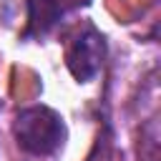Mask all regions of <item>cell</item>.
I'll return each mask as SVG.
<instances>
[{
    "label": "cell",
    "instance_id": "obj_2",
    "mask_svg": "<svg viewBox=\"0 0 161 161\" xmlns=\"http://www.w3.org/2000/svg\"><path fill=\"white\" fill-rule=\"evenodd\" d=\"M103 55H106L103 35L96 30H86L73 40V45L68 50V70L73 73V78L86 83L101 70Z\"/></svg>",
    "mask_w": 161,
    "mask_h": 161
},
{
    "label": "cell",
    "instance_id": "obj_3",
    "mask_svg": "<svg viewBox=\"0 0 161 161\" xmlns=\"http://www.w3.org/2000/svg\"><path fill=\"white\" fill-rule=\"evenodd\" d=\"M30 5V30L33 33H45L60 20V3L58 0H28Z\"/></svg>",
    "mask_w": 161,
    "mask_h": 161
},
{
    "label": "cell",
    "instance_id": "obj_1",
    "mask_svg": "<svg viewBox=\"0 0 161 161\" xmlns=\"http://www.w3.org/2000/svg\"><path fill=\"white\" fill-rule=\"evenodd\" d=\"M15 138L20 148L35 156H48L60 148L65 141V126L63 118L45 108V106H33L18 113L15 118Z\"/></svg>",
    "mask_w": 161,
    "mask_h": 161
}]
</instances>
